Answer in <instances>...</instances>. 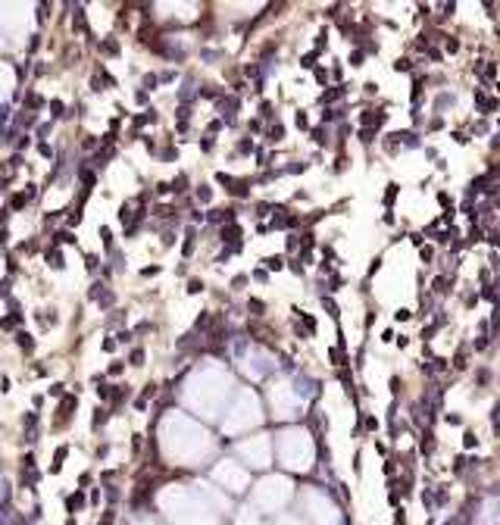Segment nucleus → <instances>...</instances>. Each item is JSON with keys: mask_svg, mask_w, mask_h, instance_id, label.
I'll return each mask as SVG.
<instances>
[{"mask_svg": "<svg viewBox=\"0 0 500 525\" xmlns=\"http://www.w3.org/2000/svg\"><path fill=\"white\" fill-rule=\"evenodd\" d=\"M238 106H241V100L235 94H225L222 100H219V109H222V116H225V125H235V113H238Z\"/></svg>", "mask_w": 500, "mask_h": 525, "instance_id": "nucleus-1", "label": "nucleus"}, {"mask_svg": "<svg viewBox=\"0 0 500 525\" xmlns=\"http://www.w3.org/2000/svg\"><path fill=\"white\" fill-rule=\"evenodd\" d=\"M385 125V113L381 109H363L360 113V129H381Z\"/></svg>", "mask_w": 500, "mask_h": 525, "instance_id": "nucleus-2", "label": "nucleus"}, {"mask_svg": "<svg viewBox=\"0 0 500 525\" xmlns=\"http://www.w3.org/2000/svg\"><path fill=\"white\" fill-rule=\"evenodd\" d=\"M475 106H478V113H481V116H488V113H494V109H497L500 104H497L494 97H488L485 91L478 88V91H475Z\"/></svg>", "mask_w": 500, "mask_h": 525, "instance_id": "nucleus-3", "label": "nucleus"}, {"mask_svg": "<svg viewBox=\"0 0 500 525\" xmlns=\"http://www.w3.org/2000/svg\"><path fill=\"white\" fill-rule=\"evenodd\" d=\"M344 94H347V84H341V88H338V84H335V88H328L325 94L319 97V104H335V100H341Z\"/></svg>", "mask_w": 500, "mask_h": 525, "instance_id": "nucleus-4", "label": "nucleus"}, {"mask_svg": "<svg viewBox=\"0 0 500 525\" xmlns=\"http://www.w3.org/2000/svg\"><path fill=\"white\" fill-rule=\"evenodd\" d=\"M431 291H435V294H447V291H450V275H435V278H431Z\"/></svg>", "mask_w": 500, "mask_h": 525, "instance_id": "nucleus-5", "label": "nucleus"}, {"mask_svg": "<svg viewBox=\"0 0 500 525\" xmlns=\"http://www.w3.org/2000/svg\"><path fill=\"white\" fill-rule=\"evenodd\" d=\"M228 191H232V197H247V194H250V182H247V179H241V182L235 179V184H232Z\"/></svg>", "mask_w": 500, "mask_h": 525, "instance_id": "nucleus-6", "label": "nucleus"}, {"mask_svg": "<svg viewBox=\"0 0 500 525\" xmlns=\"http://www.w3.org/2000/svg\"><path fill=\"white\" fill-rule=\"evenodd\" d=\"M400 147H422V138L416 131H400Z\"/></svg>", "mask_w": 500, "mask_h": 525, "instance_id": "nucleus-7", "label": "nucleus"}, {"mask_svg": "<svg viewBox=\"0 0 500 525\" xmlns=\"http://www.w3.org/2000/svg\"><path fill=\"white\" fill-rule=\"evenodd\" d=\"M397 194H400V184H397V182H388V188H385V210L397 200Z\"/></svg>", "mask_w": 500, "mask_h": 525, "instance_id": "nucleus-8", "label": "nucleus"}, {"mask_svg": "<svg viewBox=\"0 0 500 525\" xmlns=\"http://www.w3.org/2000/svg\"><path fill=\"white\" fill-rule=\"evenodd\" d=\"M453 366H456V369H466V366H469V347L460 344V350H456V357H453Z\"/></svg>", "mask_w": 500, "mask_h": 525, "instance_id": "nucleus-9", "label": "nucleus"}, {"mask_svg": "<svg viewBox=\"0 0 500 525\" xmlns=\"http://www.w3.org/2000/svg\"><path fill=\"white\" fill-rule=\"evenodd\" d=\"M310 138L316 144H328V129L325 125H316V129H310Z\"/></svg>", "mask_w": 500, "mask_h": 525, "instance_id": "nucleus-10", "label": "nucleus"}, {"mask_svg": "<svg viewBox=\"0 0 500 525\" xmlns=\"http://www.w3.org/2000/svg\"><path fill=\"white\" fill-rule=\"evenodd\" d=\"M475 72L481 75V79H494V75H497V66H494V63H488V66H485V63H478V66H475Z\"/></svg>", "mask_w": 500, "mask_h": 525, "instance_id": "nucleus-11", "label": "nucleus"}, {"mask_svg": "<svg viewBox=\"0 0 500 525\" xmlns=\"http://www.w3.org/2000/svg\"><path fill=\"white\" fill-rule=\"evenodd\" d=\"M263 262H266L269 272H282V269H285V260H282V257H266Z\"/></svg>", "mask_w": 500, "mask_h": 525, "instance_id": "nucleus-12", "label": "nucleus"}, {"mask_svg": "<svg viewBox=\"0 0 500 525\" xmlns=\"http://www.w3.org/2000/svg\"><path fill=\"white\" fill-rule=\"evenodd\" d=\"M344 116H347L344 109H335V106H328L325 113H322V122H335V119H344Z\"/></svg>", "mask_w": 500, "mask_h": 525, "instance_id": "nucleus-13", "label": "nucleus"}, {"mask_svg": "<svg viewBox=\"0 0 500 525\" xmlns=\"http://www.w3.org/2000/svg\"><path fill=\"white\" fill-rule=\"evenodd\" d=\"M184 184H188V175L182 172V175H175V182H169V188H172L175 194H182V191H188V188H184Z\"/></svg>", "mask_w": 500, "mask_h": 525, "instance_id": "nucleus-14", "label": "nucleus"}, {"mask_svg": "<svg viewBox=\"0 0 500 525\" xmlns=\"http://www.w3.org/2000/svg\"><path fill=\"white\" fill-rule=\"evenodd\" d=\"M316 60H319L316 50H313V53H303V56H300V66H303V69H316Z\"/></svg>", "mask_w": 500, "mask_h": 525, "instance_id": "nucleus-15", "label": "nucleus"}, {"mask_svg": "<svg viewBox=\"0 0 500 525\" xmlns=\"http://www.w3.org/2000/svg\"><path fill=\"white\" fill-rule=\"evenodd\" d=\"M266 134H269V141H272V144H278V141H282V134H285V129L275 122V125H269V131H266Z\"/></svg>", "mask_w": 500, "mask_h": 525, "instance_id": "nucleus-16", "label": "nucleus"}, {"mask_svg": "<svg viewBox=\"0 0 500 525\" xmlns=\"http://www.w3.org/2000/svg\"><path fill=\"white\" fill-rule=\"evenodd\" d=\"M191 250H194V228H188V235H184V244H182V253H184V257H191Z\"/></svg>", "mask_w": 500, "mask_h": 525, "instance_id": "nucleus-17", "label": "nucleus"}, {"mask_svg": "<svg viewBox=\"0 0 500 525\" xmlns=\"http://www.w3.org/2000/svg\"><path fill=\"white\" fill-rule=\"evenodd\" d=\"M260 116H263V119H272V116H275L272 100H263V104H260Z\"/></svg>", "mask_w": 500, "mask_h": 525, "instance_id": "nucleus-18", "label": "nucleus"}, {"mask_svg": "<svg viewBox=\"0 0 500 525\" xmlns=\"http://www.w3.org/2000/svg\"><path fill=\"white\" fill-rule=\"evenodd\" d=\"M294 125H297V129H303V131H307V129H310V119H307V109H297V116H294Z\"/></svg>", "mask_w": 500, "mask_h": 525, "instance_id": "nucleus-19", "label": "nucleus"}, {"mask_svg": "<svg viewBox=\"0 0 500 525\" xmlns=\"http://www.w3.org/2000/svg\"><path fill=\"white\" fill-rule=\"evenodd\" d=\"M297 247H300V235H288V238H285V250L294 253Z\"/></svg>", "mask_w": 500, "mask_h": 525, "instance_id": "nucleus-20", "label": "nucleus"}, {"mask_svg": "<svg viewBox=\"0 0 500 525\" xmlns=\"http://www.w3.org/2000/svg\"><path fill=\"white\" fill-rule=\"evenodd\" d=\"M322 307L328 310V316H335V319H338V303H335L332 297H328V294H322Z\"/></svg>", "mask_w": 500, "mask_h": 525, "instance_id": "nucleus-21", "label": "nucleus"}, {"mask_svg": "<svg viewBox=\"0 0 500 525\" xmlns=\"http://www.w3.org/2000/svg\"><path fill=\"white\" fill-rule=\"evenodd\" d=\"M213 147H216V138H213V134H203V138H200V150H203V154H210Z\"/></svg>", "mask_w": 500, "mask_h": 525, "instance_id": "nucleus-22", "label": "nucleus"}, {"mask_svg": "<svg viewBox=\"0 0 500 525\" xmlns=\"http://www.w3.org/2000/svg\"><path fill=\"white\" fill-rule=\"evenodd\" d=\"M47 262H50V266H53V269H63V253H60V250L47 253Z\"/></svg>", "mask_w": 500, "mask_h": 525, "instance_id": "nucleus-23", "label": "nucleus"}, {"mask_svg": "<svg viewBox=\"0 0 500 525\" xmlns=\"http://www.w3.org/2000/svg\"><path fill=\"white\" fill-rule=\"evenodd\" d=\"M247 307H250V313H253V316H263V313H266V303H263V300H257V297H253V300L247 303Z\"/></svg>", "mask_w": 500, "mask_h": 525, "instance_id": "nucleus-24", "label": "nucleus"}, {"mask_svg": "<svg viewBox=\"0 0 500 525\" xmlns=\"http://www.w3.org/2000/svg\"><path fill=\"white\" fill-rule=\"evenodd\" d=\"M375 131H378V129H360V141H363V144H372V141H375Z\"/></svg>", "mask_w": 500, "mask_h": 525, "instance_id": "nucleus-25", "label": "nucleus"}, {"mask_svg": "<svg viewBox=\"0 0 500 525\" xmlns=\"http://www.w3.org/2000/svg\"><path fill=\"white\" fill-rule=\"evenodd\" d=\"M210 197H213V191H210L207 184H200V188H197V200H200V203H210Z\"/></svg>", "mask_w": 500, "mask_h": 525, "instance_id": "nucleus-26", "label": "nucleus"}, {"mask_svg": "<svg viewBox=\"0 0 500 525\" xmlns=\"http://www.w3.org/2000/svg\"><path fill=\"white\" fill-rule=\"evenodd\" d=\"M444 47L450 50V53H456V50H460V41H456L453 35H444Z\"/></svg>", "mask_w": 500, "mask_h": 525, "instance_id": "nucleus-27", "label": "nucleus"}, {"mask_svg": "<svg viewBox=\"0 0 500 525\" xmlns=\"http://www.w3.org/2000/svg\"><path fill=\"white\" fill-rule=\"evenodd\" d=\"M435 106H438V109H444V106H453V94H441V97L435 100Z\"/></svg>", "mask_w": 500, "mask_h": 525, "instance_id": "nucleus-28", "label": "nucleus"}, {"mask_svg": "<svg viewBox=\"0 0 500 525\" xmlns=\"http://www.w3.org/2000/svg\"><path fill=\"white\" fill-rule=\"evenodd\" d=\"M238 154H253V141H250V138H241V141H238Z\"/></svg>", "mask_w": 500, "mask_h": 525, "instance_id": "nucleus-29", "label": "nucleus"}, {"mask_svg": "<svg viewBox=\"0 0 500 525\" xmlns=\"http://www.w3.org/2000/svg\"><path fill=\"white\" fill-rule=\"evenodd\" d=\"M253 282H263V285H266V282H269V269H263V266L253 269Z\"/></svg>", "mask_w": 500, "mask_h": 525, "instance_id": "nucleus-30", "label": "nucleus"}, {"mask_svg": "<svg viewBox=\"0 0 500 525\" xmlns=\"http://www.w3.org/2000/svg\"><path fill=\"white\" fill-rule=\"evenodd\" d=\"M282 172H294V175H300V172H307V163H291V166H285Z\"/></svg>", "mask_w": 500, "mask_h": 525, "instance_id": "nucleus-31", "label": "nucleus"}, {"mask_svg": "<svg viewBox=\"0 0 500 525\" xmlns=\"http://www.w3.org/2000/svg\"><path fill=\"white\" fill-rule=\"evenodd\" d=\"M200 291H203V282H200V278H191V282H188V294H200Z\"/></svg>", "mask_w": 500, "mask_h": 525, "instance_id": "nucleus-32", "label": "nucleus"}, {"mask_svg": "<svg viewBox=\"0 0 500 525\" xmlns=\"http://www.w3.org/2000/svg\"><path fill=\"white\" fill-rule=\"evenodd\" d=\"M410 69H413L410 56H400V60H397V72H410Z\"/></svg>", "mask_w": 500, "mask_h": 525, "instance_id": "nucleus-33", "label": "nucleus"}, {"mask_svg": "<svg viewBox=\"0 0 500 525\" xmlns=\"http://www.w3.org/2000/svg\"><path fill=\"white\" fill-rule=\"evenodd\" d=\"M350 63H353V66H363V63H366V53H363V50H353V53H350Z\"/></svg>", "mask_w": 500, "mask_h": 525, "instance_id": "nucleus-34", "label": "nucleus"}, {"mask_svg": "<svg viewBox=\"0 0 500 525\" xmlns=\"http://www.w3.org/2000/svg\"><path fill=\"white\" fill-rule=\"evenodd\" d=\"M491 341H494V338H491V335H481V338H478V341L472 344V347H475V350H485V347H488Z\"/></svg>", "mask_w": 500, "mask_h": 525, "instance_id": "nucleus-35", "label": "nucleus"}, {"mask_svg": "<svg viewBox=\"0 0 500 525\" xmlns=\"http://www.w3.org/2000/svg\"><path fill=\"white\" fill-rule=\"evenodd\" d=\"M244 75H250V79H257V75H260V66H257V63H247V66H244Z\"/></svg>", "mask_w": 500, "mask_h": 525, "instance_id": "nucleus-36", "label": "nucleus"}, {"mask_svg": "<svg viewBox=\"0 0 500 525\" xmlns=\"http://www.w3.org/2000/svg\"><path fill=\"white\" fill-rule=\"evenodd\" d=\"M244 285H247V275H235V278H232V288H235V291H241Z\"/></svg>", "mask_w": 500, "mask_h": 525, "instance_id": "nucleus-37", "label": "nucleus"}, {"mask_svg": "<svg viewBox=\"0 0 500 525\" xmlns=\"http://www.w3.org/2000/svg\"><path fill=\"white\" fill-rule=\"evenodd\" d=\"M453 141H456V144H469V134H466L463 129H456V131H453Z\"/></svg>", "mask_w": 500, "mask_h": 525, "instance_id": "nucleus-38", "label": "nucleus"}, {"mask_svg": "<svg viewBox=\"0 0 500 525\" xmlns=\"http://www.w3.org/2000/svg\"><path fill=\"white\" fill-rule=\"evenodd\" d=\"M347 163H350V159H347V157H341V159H335V166H332V169H335V172H344V169H347Z\"/></svg>", "mask_w": 500, "mask_h": 525, "instance_id": "nucleus-39", "label": "nucleus"}, {"mask_svg": "<svg viewBox=\"0 0 500 525\" xmlns=\"http://www.w3.org/2000/svg\"><path fill=\"white\" fill-rule=\"evenodd\" d=\"M129 363H132V366H141V363H144V350H134Z\"/></svg>", "mask_w": 500, "mask_h": 525, "instance_id": "nucleus-40", "label": "nucleus"}, {"mask_svg": "<svg viewBox=\"0 0 500 525\" xmlns=\"http://www.w3.org/2000/svg\"><path fill=\"white\" fill-rule=\"evenodd\" d=\"M157 81H159L157 75H144V88H150V91H154V88H157Z\"/></svg>", "mask_w": 500, "mask_h": 525, "instance_id": "nucleus-41", "label": "nucleus"}, {"mask_svg": "<svg viewBox=\"0 0 500 525\" xmlns=\"http://www.w3.org/2000/svg\"><path fill=\"white\" fill-rule=\"evenodd\" d=\"M313 72H316V81H319V84H325V81H328V72H325V69H319V66H316Z\"/></svg>", "mask_w": 500, "mask_h": 525, "instance_id": "nucleus-42", "label": "nucleus"}, {"mask_svg": "<svg viewBox=\"0 0 500 525\" xmlns=\"http://www.w3.org/2000/svg\"><path fill=\"white\" fill-rule=\"evenodd\" d=\"M428 129H431V131H438V129H444V119H441V116H435V119H431V122H428Z\"/></svg>", "mask_w": 500, "mask_h": 525, "instance_id": "nucleus-43", "label": "nucleus"}, {"mask_svg": "<svg viewBox=\"0 0 500 525\" xmlns=\"http://www.w3.org/2000/svg\"><path fill=\"white\" fill-rule=\"evenodd\" d=\"M104 50H106V53H119V44H116V41H106Z\"/></svg>", "mask_w": 500, "mask_h": 525, "instance_id": "nucleus-44", "label": "nucleus"}, {"mask_svg": "<svg viewBox=\"0 0 500 525\" xmlns=\"http://www.w3.org/2000/svg\"><path fill=\"white\" fill-rule=\"evenodd\" d=\"M422 260L431 262V260H435V250H431V247H422Z\"/></svg>", "mask_w": 500, "mask_h": 525, "instance_id": "nucleus-45", "label": "nucleus"}, {"mask_svg": "<svg viewBox=\"0 0 500 525\" xmlns=\"http://www.w3.org/2000/svg\"><path fill=\"white\" fill-rule=\"evenodd\" d=\"M381 222H385V225H394V213H391V210H385V216H381Z\"/></svg>", "mask_w": 500, "mask_h": 525, "instance_id": "nucleus-46", "label": "nucleus"}, {"mask_svg": "<svg viewBox=\"0 0 500 525\" xmlns=\"http://www.w3.org/2000/svg\"><path fill=\"white\" fill-rule=\"evenodd\" d=\"M394 338H397V335L391 332V328H385V332H381V341H385V344H388V341H394Z\"/></svg>", "mask_w": 500, "mask_h": 525, "instance_id": "nucleus-47", "label": "nucleus"}, {"mask_svg": "<svg viewBox=\"0 0 500 525\" xmlns=\"http://www.w3.org/2000/svg\"><path fill=\"white\" fill-rule=\"evenodd\" d=\"M410 316H413V313L406 310V307H403V310H397V319H400V322H406V319H410Z\"/></svg>", "mask_w": 500, "mask_h": 525, "instance_id": "nucleus-48", "label": "nucleus"}, {"mask_svg": "<svg viewBox=\"0 0 500 525\" xmlns=\"http://www.w3.org/2000/svg\"><path fill=\"white\" fill-rule=\"evenodd\" d=\"M84 260H88V269H91V272H94V269H97V257H94V253H91V257H84Z\"/></svg>", "mask_w": 500, "mask_h": 525, "instance_id": "nucleus-49", "label": "nucleus"}, {"mask_svg": "<svg viewBox=\"0 0 500 525\" xmlns=\"http://www.w3.org/2000/svg\"><path fill=\"white\" fill-rule=\"evenodd\" d=\"M397 347H410V338H406V335H397Z\"/></svg>", "mask_w": 500, "mask_h": 525, "instance_id": "nucleus-50", "label": "nucleus"}, {"mask_svg": "<svg viewBox=\"0 0 500 525\" xmlns=\"http://www.w3.org/2000/svg\"><path fill=\"white\" fill-rule=\"evenodd\" d=\"M291 269H294L297 275H303V266H300V260H291Z\"/></svg>", "mask_w": 500, "mask_h": 525, "instance_id": "nucleus-51", "label": "nucleus"}, {"mask_svg": "<svg viewBox=\"0 0 500 525\" xmlns=\"http://www.w3.org/2000/svg\"><path fill=\"white\" fill-rule=\"evenodd\" d=\"M410 241L416 244V247H422V235H419V232H413V235H410Z\"/></svg>", "mask_w": 500, "mask_h": 525, "instance_id": "nucleus-52", "label": "nucleus"}, {"mask_svg": "<svg viewBox=\"0 0 500 525\" xmlns=\"http://www.w3.org/2000/svg\"><path fill=\"white\" fill-rule=\"evenodd\" d=\"M488 241H491V244H494V247H500V232L494 235V238H488Z\"/></svg>", "mask_w": 500, "mask_h": 525, "instance_id": "nucleus-53", "label": "nucleus"}, {"mask_svg": "<svg viewBox=\"0 0 500 525\" xmlns=\"http://www.w3.org/2000/svg\"><path fill=\"white\" fill-rule=\"evenodd\" d=\"M497 94H500V84H497Z\"/></svg>", "mask_w": 500, "mask_h": 525, "instance_id": "nucleus-54", "label": "nucleus"}]
</instances>
